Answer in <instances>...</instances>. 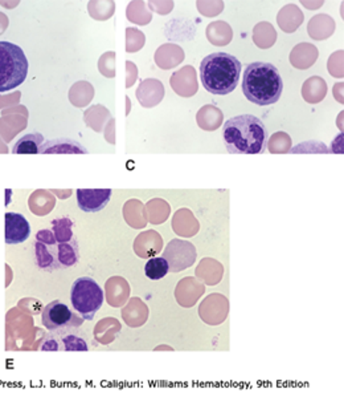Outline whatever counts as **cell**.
I'll return each instance as SVG.
<instances>
[{
    "mask_svg": "<svg viewBox=\"0 0 344 413\" xmlns=\"http://www.w3.org/2000/svg\"><path fill=\"white\" fill-rule=\"evenodd\" d=\"M44 144L43 134L28 133L16 141L12 148L13 155H40V148Z\"/></svg>",
    "mask_w": 344,
    "mask_h": 413,
    "instance_id": "cell-12",
    "label": "cell"
},
{
    "mask_svg": "<svg viewBox=\"0 0 344 413\" xmlns=\"http://www.w3.org/2000/svg\"><path fill=\"white\" fill-rule=\"evenodd\" d=\"M28 74V60L23 49L10 41H0V92L22 86Z\"/></svg>",
    "mask_w": 344,
    "mask_h": 413,
    "instance_id": "cell-5",
    "label": "cell"
},
{
    "mask_svg": "<svg viewBox=\"0 0 344 413\" xmlns=\"http://www.w3.org/2000/svg\"><path fill=\"white\" fill-rule=\"evenodd\" d=\"M71 303L83 320H93L104 304V291L90 277H81L71 286Z\"/></svg>",
    "mask_w": 344,
    "mask_h": 413,
    "instance_id": "cell-6",
    "label": "cell"
},
{
    "mask_svg": "<svg viewBox=\"0 0 344 413\" xmlns=\"http://www.w3.org/2000/svg\"><path fill=\"white\" fill-rule=\"evenodd\" d=\"M223 137L226 150L232 155H261L268 146L269 133L259 117L241 114L224 124Z\"/></svg>",
    "mask_w": 344,
    "mask_h": 413,
    "instance_id": "cell-1",
    "label": "cell"
},
{
    "mask_svg": "<svg viewBox=\"0 0 344 413\" xmlns=\"http://www.w3.org/2000/svg\"><path fill=\"white\" fill-rule=\"evenodd\" d=\"M81 316L76 315L67 304L55 301L48 304L43 311L41 323L44 327L53 332H65L74 327H80L83 324Z\"/></svg>",
    "mask_w": 344,
    "mask_h": 413,
    "instance_id": "cell-7",
    "label": "cell"
},
{
    "mask_svg": "<svg viewBox=\"0 0 344 413\" xmlns=\"http://www.w3.org/2000/svg\"><path fill=\"white\" fill-rule=\"evenodd\" d=\"M196 249L192 243L183 240H172L163 251V258L171 273H180L191 268L196 261Z\"/></svg>",
    "mask_w": 344,
    "mask_h": 413,
    "instance_id": "cell-8",
    "label": "cell"
},
{
    "mask_svg": "<svg viewBox=\"0 0 344 413\" xmlns=\"http://www.w3.org/2000/svg\"><path fill=\"white\" fill-rule=\"evenodd\" d=\"M4 234H6L7 244H19V243L25 242L31 235V225L22 214L7 213Z\"/></svg>",
    "mask_w": 344,
    "mask_h": 413,
    "instance_id": "cell-10",
    "label": "cell"
},
{
    "mask_svg": "<svg viewBox=\"0 0 344 413\" xmlns=\"http://www.w3.org/2000/svg\"><path fill=\"white\" fill-rule=\"evenodd\" d=\"M35 250L36 263L46 271L76 266L80 259L77 238L61 242L52 230H40L36 234Z\"/></svg>",
    "mask_w": 344,
    "mask_h": 413,
    "instance_id": "cell-4",
    "label": "cell"
},
{
    "mask_svg": "<svg viewBox=\"0 0 344 413\" xmlns=\"http://www.w3.org/2000/svg\"><path fill=\"white\" fill-rule=\"evenodd\" d=\"M111 189H78L77 204L85 213H98L110 202Z\"/></svg>",
    "mask_w": 344,
    "mask_h": 413,
    "instance_id": "cell-9",
    "label": "cell"
},
{
    "mask_svg": "<svg viewBox=\"0 0 344 413\" xmlns=\"http://www.w3.org/2000/svg\"><path fill=\"white\" fill-rule=\"evenodd\" d=\"M284 89L282 77L270 63L256 61L244 71L242 92L250 103L265 107L275 104Z\"/></svg>",
    "mask_w": 344,
    "mask_h": 413,
    "instance_id": "cell-2",
    "label": "cell"
},
{
    "mask_svg": "<svg viewBox=\"0 0 344 413\" xmlns=\"http://www.w3.org/2000/svg\"><path fill=\"white\" fill-rule=\"evenodd\" d=\"M241 63L226 52H214L200 63L202 84L212 95H229L238 88Z\"/></svg>",
    "mask_w": 344,
    "mask_h": 413,
    "instance_id": "cell-3",
    "label": "cell"
},
{
    "mask_svg": "<svg viewBox=\"0 0 344 413\" xmlns=\"http://www.w3.org/2000/svg\"><path fill=\"white\" fill-rule=\"evenodd\" d=\"M62 344H64L65 351H88L89 350L86 341L78 338L77 335L62 336Z\"/></svg>",
    "mask_w": 344,
    "mask_h": 413,
    "instance_id": "cell-14",
    "label": "cell"
},
{
    "mask_svg": "<svg viewBox=\"0 0 344 413\" xmlns=\"http://www.w3.org/2000/svg\"><path fill=\"white\" fill-rule=\"evenodd\" d=\"M88 149L71 138H55L44 143L40 155H88Z\"/></svg>",
    "mask_w": 344,
    "mask_h": 413,
    "instance_id": "cell-11",
    "label": "cell"
},
{
    "mask_svg": "<svg viewBox=\"0 0 344 413\" xmlns=\"http://www.w3.org/2000/svg\"><path fill=\"white\" fill-rule=\"evenodd\" d=\"M170 273V268L163 256H156L150 259L144 266V274L150 280H158L165 278Z\"/></svg>",
    "mask_w": 344,
    "mask_h": 413,
    "instance_id": "cell-13",
    "label": "cell"
}]
</instances>
